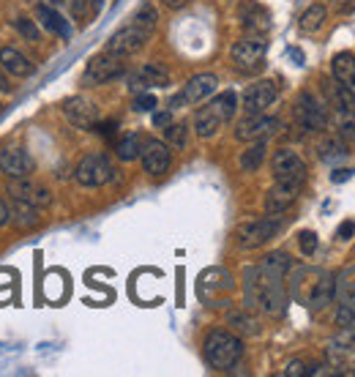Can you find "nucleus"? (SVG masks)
Instances as JSON below:
<instances>
[{"instance_id": "nucleus-1", "label": "nucleus", "mask_w": 355, "mask_h": 377, "mask_svg": "<svg viewBox=\"0 0 355 377\" xmlns=\"http://www.w3.org/2000/svg\"><path fill=\"white\" fill-rule=\"evenodd\" d=\"M203 350H205V361H208L213 369L227 372V369H232V366L241 361V355H243V342H241V336H235L232 331L213 328V331L205 336Z\"/></svg>"}, {"instance_id": "nucleus-2", "label": "nucleus", "mask_w": 355, "mask_h": 377, "mask_svg": "<svg viewBox=\"0 0 355 377\" xmlns=\"http://www.w3.org/2000/svg\"><path fill=\"white\" fill-rule=\"evenodd\" d=\"M281 216H262V219H249L235 230V244L241 249H260L262 244H268L276 232H279Z\"/></svg>"}, {"instance_id": "nucleus-3", "label": "nucleus", "mask_w": 355, "mask_h": 377, "mask_svg": "<svg viewBox=\"0 0 355 377\" xmlns=\"http://www.w3.org/2000/svg\"><path fill=\"white\" fill-rule=\"evenodd\" d=\"M295 121L306 131H323L328 126V107L326 101L317 99L314 93L304 91L295 101Z\"/></svg>"}, {"instance_id": "nucleus-4", "label": "nucleus", "mask_w": 355, "mask_h": 377, "mask_svg": "<svg viewBox=\"0 0 355 377\" xmlns=\"http://www.w3.org/2000/svg\"><path fill=\"white\" fill-rule=\"evenodd\" d=\"M265 52H268V41L262 36H246V39H241V41L232 44L229 55H232V63L241 72H254V69L262 66Z\"/></svg>"}, {"instance_id": "nucleus-5", "label": "nucleus", "mask_w": 355, "mask_h": 377, "mask_svg": "<svg viewBox=\"0 0 355 377\" xmlns=\"http://www.w3.org/2000/svg\"><path fill=\"white\" fill-rule=\"evenodd\" d=\"M123 72H126L123 58H118V55H112V52H104V55L91 58V63H88V69H85V74H82V82H85V85H104V82H109V79H118Z\"/></svg>"}, {"instance_id": "nucleus-6", "label": "nucleus", "mask_w": 355, "mask_h": 377, "mask_svg": "<svg viewBox=\"0 0 355 377\" xmlns=\"http://www.w3.org/2000/svg\"><path fill=\"white\" fill-rule=\"evenodd\" d=\"M271 170H274V178H276L279 183H298V186H304L306 164H304V159L293 151V148H279V151L274 153Z\"/></svg>"}, {"instance_id": "nucleus-7", "label": "nucleus", "mask_w": 355, "mask_h": 377, "mask_svg": "<svg viewBox=\"0 0 355 377\" xmlns=\"http://www.w3.org/2000/svg\"><path fill=\"white\" fill-rule=\"evenodd\" d=\"M109 178H112V164L104 153H91L76 164V183L79 186L96 189V186H104Z\"/></svg>"}, {"instance_id": "nucleus-8", "label": "nucleus", "mask_w": 355, "mask_h": 377, "mask_svg": "<svg viewBox=\"0 0 355 377\" xmlns=\"http://www.w3.org/2000/svg\"><path fill=\"white\" fill-rule=\"evenodd\" d=\"M216 85H219L216 74H194L183 85V91L178 93L175 99L170 101V110L186 107V104H200V101H205L210 93H216Z\"/></svg>"}, {"instance_id": "nucleus-9", "label": "nucleus", "mask_w": 355, "mask_h": 377, "mask_svg": "<svg viewBox=\"0 0 355 377\" xmlns=\"http://www.w3.org/2000/svg\"><path fill=\"white\" fill-rule=\"evenodd\" d=\"M279 121L276 118H268L262 112H254V115H246L238 128H235V140L241 143H254V140H268L271 134L279 131Z\"/></svg>"}, {"instance_id": "nucleus-10", "label": "nucleus", "mask_w": 355, "mask_h": 377, "mask_svg": "<svg viewBox=\"0 0 355 377\" xmlns=\"http://www.w3.org/2000/svg\"><path fill=\"white\" fill-rule=\"evenodd\" d=\"M140 159H142L145 173L159 178L170 170L173 151H170V145L161 143V140H145V143H142V151H140Z\"/></svg>"}, {"instance_id": "nucleus-11", "label": "nucleus", "mask_w": 355, "mask_h": 377, "mask_svg": "<svg viewBox=\"0 0 355 377\" xmlns=\"http://www.w3.org/2000/svg\"><path fill=\"white\" fill-rule=\"evenodd\" d=\"M145 41H148V33H142L140 27H134L131 22H128L126 27H121L118 33L109 36L107 52H112V55H118V58H128V55H134V52L142 50Z\"/></svg>"}, {"instance_id": "nucleus-12", "label": "nucleus", "mask_w": 355, "mask_h": 377, "mask_svg": "<svg viewBox=\"0 0 355 377\" xmlns=\"http://www.w3.org/2000/svg\"><path fill=\"white\" fill-rule=\"evenodd\" d=\"M279 96V88H276V82H271V79H260V82H254L249 85L246 91H243V110L254 115V112H265L274 101Z\"/></svg>"}, {"instance_id": "nucleus-13", "label": "nucleus", "mask_w": 355, "mask_h": 377, "mask_svg": "<svg viewBox=\"0 0 355 377\" xmlns=\"http://www.w3.org/2000/svg\"><path fill=\"white\" fill-rule=\"evenodd\" d=\"M298 192H301V186L298 183H274L271 189H268V194H265V213L268 216H284L295 200H298Z\"/></svg>"}, {"instance_id": "nucleus-14", "label": "nucleus", "mask_w": 355, "mask_h": 377, "mask_svg": "<svg viewBox=\"0 0 355 377\" xmlns=\"http://www.w3.org/2000/svg\"><path fill=\"white\" fill-rule=\"evenodd\" d=\"M257 306L265 312V315H281L284 306H287V293H284V282L274 277H265L262 274V287H260V298Z\"/></svg>"}, {"instance_id": "nucleus-15", "label": "nucleus", "mask_w": 355, "mask_h": 377, "mask_svg": "<svg viewBox=\"0 0 355 377\" xmlns=\"http://www.w3.org/2000/svg\"><path fill=\"white\" fill-rule=\"evenodd\" d=\"M36 170L25 148H3L0 151V173L6 178H25Z\"/></svg>"}, {"instance_id": "nucleus-16", "label": "nucleus", "mask_w": 355, "mask_h": 377, "mask_svg": "<svg viewBox=\"0 0 355 377\" xmlns=\"http://www.w3.org/2000/svg\"><path fill=\"white\" fill-rule=\"evenodd\" d=\"M63 112H66L69 124L76 126V128H93V126L99 124V110H96V104H91V101L82 99V96L63 101Z\"/></svg>"}, {"instance_id": "nucleus-17", "label": "nucleus", "mask_w": 355, "mask_h": 377, "mask_svg": "<svg viewBox=\"0 0 355 377\" xmlns=\"http://www.w3.org/2000/svg\"><path fill=\"white\" fill-rule=\"evenodd\" d=\"M336 298V277L333 274H320L317 282L312 284L309 296H306V306L312 312H323L326 306H330Z\"/></svg>"}, {"instance_id": "nucleus-18", "label": "nucleus", "mask_w": 355, "mask_h": 377, "mask_svg": "<svg viewBox=\"0 0 355 377\" xmlns=\"http://www.w3.org/2000/svg\"><path fill=\"white\" fill-rule=\"evenodd\" d=\"M0 66H3V72H8L11 77H20V79L33 74L30 58L22 55L17 47H0Z\"/></svg>"}, {"instance_id": "nucleus-19", "label": "nucleus", "mask_w": 355, "mask_h": 377, "mask_svg": "<svg viewBox=\"0 0 355 377\" xmlns=\"http://www.w3.org/2000/svg\"><path fill=\"white\" fill-rule=\"evenodd\" d=\"M241 25L246 27L252 36H265L268 33V11L265 8H260L257 3H246L243 8H241Z\"/></svg>"}, {"instance_id": "nucleus-20", "label": "nucleus", "mask_w": 355, "mask_h": 377, "mask_svg": "<svg viewBox=\"0 0 355 377\" xmlns=\"http://www.w3.org/2000/svg\"><path fill=\"white\" fill-rule=\"evenodd\" d=\"M39 205H33V202L27 200H11V208H8V219L14 222L17 227H22V230H27V227H36L39 225Z\"/></svg>"}, {"instance_id": "nucleus-21", "label": "nucleus", "mask_w": 355, "mask_h": 377, "mask_svg": "<svg viewBox=\"0 0 355 377\" xmlns=\"http://www.w3.org/2000/svg\"><path fill=\"white\" fill-rule=\"evenodd\" d=\"M260 271H262L265 277L284 279L293 271V260H290L287 251H271V254H265V260L260 263Z\"/></svg>"}, {"instance_id": "nucleus-22", "label": "nucleus", "mask_w": 355, "mask_h": 377, "mask_svg": "<svg viewBox=\"0 0 355 377\" xmlns=\"http://www.w3.org/2000/svg\"><path fill=\"white\" fill-rule=\"evenodd\" d=\"M330 74H333V82L350 85L355 77V55H350V52L333 55V60H330Z\"/></svg>"}, {"instance_id": "nucleus-23", "label": "nucleus", "mask_w": 355, "mask_h": 377, "mask_svg": "<svg viewBox=\"0 0 355 377\" xmlns=\"http://www.w3.org/2000/svg\"><path fill=\"white\" fill-rule=\"evenodd\" d=\"M320 159L326 161V164H339V161H344L347 159V143L342 140V137H326L323 143H320Z\"/></svg>"}, {"instance_id": "nucleus-24", "label": "nucleus", "mask_w": 355, "mask_h": 377, "mask_svg": "<svg viewBox=\"0 0 355 377\" xmlns=\"http://www.w3.org/2000/svg\"><path fill=\"white\" fill-rule=\"evenodd\" d=\"M265 151H268L265 140H254V143H249V148L241 153V159H238L241 170H243V173H254V170H260V164L265 161Z\"/></svg>"}, {"instance_id": "nucleus-25", "label": "nucleus", "mask_w": 355, "mask_h": 377, "mask_svg": "<svg viewBox=\"0 0 355 377\" xmlns=\"http://www.w3.org/2000/svg\"><path fill=\"white\" fill-rule=\"evenodd\" d=\"M208 107L213 110V115H216L222 124H229L232 115H235V110H238V99H235L232 91H225V93H219L216 99L208 101Z\"/></svg>"}, {"instance_id": "nucleus-26", "label": "nucleus", "mask_w": 355, "mask_h": 377, "mask_svg": "<svg viewBox=\"0 0 355 377\" xmlns=\"http://www.w3.org/2000/svg\"><path fill=\"white\" fill-rule=\"evenodd\" d=\"M326 17H328V8H326L323 3H314V6H309L304 14H301L298 27H301L304 33H317L320 27L326 25Z\"/></svg>"}, {"instance_id": "nucleus-27", "label": "nucleus", "mask_w": 355, "mask_h": 377, "mask_svg": "<svg viewBox=\"0 0 355 377\" xmlns=\"http://www.w3.org/2000/svg\"><path fill=\"white\" fill-rule=\"evenodd\" d=\"M36 17L41 20V25L47 27V30L58 33L60 39H69V25H66V20H63L55 8H50V6H39V8H36Z\"/></svg>"}, {"instance_id": "nucleus-28", "label": "nucleus", "mask_w": 355, "mask_h": 377, "mask_svg": "<svg viewBox=\"0 0 355 377\" xmlns=\"http://www.w3.org/2000/svg\"><path fill=\"white\" fill-rule=\"evenodd\" d=\"M222 121L213 115V110L210 107H203L197 115H194V131H197V137H203V140H208V137H213L219 128H222Z\"/></svg>"}, {"instance_id": "nucleus-29", "label": "nucleus", "mask_w": 355, "mask_h": 377, "mask_svg": "<svg viewBox=\"0 0 355 377\" xmlns=\"http://www.w3.org/2000/svg\"><path fill=\"white\" fill-rule=\"evenodd\" d=\"M142 137L140 134H126L123 140H118V145H115V153H118V159L121 161H134V159H140V151H142Z\"/></svg>"}, {"instance_id": "nucleus-30", "label": "nucleus", "mask_w": 355, "mask_h": 377, "mask_svg": "<svg viewBox=\"0 0 355 377\" xmlns=\"http://www.w3.org/2000/svg\"><path fill=\"white\" fill-rule=\"evenodd\" d=\"M36 186L39 183H33L30 178H11L8 180V186H6V194L11 197V200H27L33 202V192H36Z\"/></svg>"}, {"instance_id": "nucleus-31", "label": "nucleus", "mask_w": 355, "mask_h": 377, "mask_svg": "<svg viewBox=\"0 0 355 377\" xmlns=\"http://www.w3.org/2000/svg\"><path fill=\"white\" fill-rule=\"evenodd\" d=\"M131 25L140 27L142 33H148V36H151L153 30H156V25H159V14H156V8H153L151 3H145V6H140V8L134 11Z\"/></svg>"}, {"instance_id": "nucleus-32", "label": "nucleus", "mask_w": 355, "mask_h": 377, "mask_svg": "<svg viewBox=\"0 0 355 377\" xmlns=\"http://www.w3.org/2000/svg\"><path fill=\"white\" fill-rule=\"evenodd\" d=\"M336 326L339 328L355 326V293H344L342 296V303L336 309Z\"/></svg>"}, {"instance_id": "nucleus-33", "label": "nucleus", "mask_w": 355, "mask_h": 377, "mask_svg": "<svg viewBox=\"0 0 355 377\" xmlns=\"http://www.w3.org/2000/svg\"><path fill=\"white\" fill-rule=\"evenodd\" d=\"M164 143L170 145V148H186V143H189V128L186 124H170L164 128Z\"/></svg>"}, {"instance_id": "nucleus-34", "label": "nucleus", "mask_w": 355, "mask_h": 377, "mask_svg": "<svg viewBox=\"0 0 355 377\" xmlns=\"http://www.w3.org/2000/svg\"><path fill=\"white\" fill-rule=\"evenodd\" d=\"M142 79L148 82V85H156V88H167V82H170V74H167V69L161 66V63H148V66H142Z\"/></svg>"}, {"instance_id": "nucleus-35", "label": "nucleus", "mask_w": 355, "mask_h": 377, "mask_svg": "<svg viewBox=\"0 0 355 377\" xmlns=\"http://www.w3.org/2000/svg\"><path fill=\"white\" fill-rule=\"evenodd\" d=\"M227 320L235 331H241V333H246V336H252V333L260 331V328H257V320H254L252 315H246V312H229Z\"/></svg>"}, {"instance_id": "nucleus-36", "label": "nucleus", "mask_w": 355, "mask_h": 377, "mask_svg": "<svg viewBox=\"0 0 355 377\" xmlns=\"http://www.w3.org/2000/svg\"><path fill=\"white\" fill-rule=\"evenodd\" d=\"M336 293H355V265H347L339 277H336Z\"/></svg>"}, {"instance_id": "nucleus-37", "label": "nucleus", "mask_w": 355, "mask_h": 377, "mask_svg": "<svg viewBox=\"0 0 355 377\" xmlns=\"http://www.w3.org/2000/svg\"><path fill=\"white\" fill-rule=\"evenodd\" d=\"M14 27L25 36L27 41H39V27H36V22L33 20H27V17H20V20H14Z\"/></svg>"}, {"instance_id": "nucleus-38", "label": "nucleus", "mask_w": 355, "mask_h": 377, "mask_svg": "<svg viewBox=\"0 0 355 377\" xmlns=\"http://www.w3.org/2000/svg\"><path fill=\"white\" fill-rule=\"evenodd\" d=\"M298 246H301V251H304L306 257H312V254L317 251V235H314L312 230H304V232L298 235Z\"/></svg>"}, {"instance_id": "nucleus-39", "label": "nucleus", "mask_w": 355, "mask_h": 377, "mask_svg": "<svg viewBox=\"0 0 355 377\" xmlns=\"http://www.w3.org/2000/svg\"><path fill=\"white\" fill-rule=\"evenodd\" d=\"M153 107H156V96H151V93H137V99H134V110L137 112H151Z\"/></svg>"}, {"instance_id": "nucleus-40", "label": "nucleus", "mask_w": 355, "mask_h": 377, "mask_svg": "<svg viewBox=\"0 0 355 377\" xmlns=\"http://www.w3.org/2000/svg\"><path fill=\"white\" fill-rule=\"evenodd\" d=\"M284 377H304L306 375V364L301 361V358H295V361H290L287 364V369L281 372Z\"/></svg>"}, {"instance_id": "nucleus-41", "label": "nucleus", "mask_w": 355, "mask_h": 377, "mask_svg": "<svg viewBox=\"0 0 355 377\" xmlns=\"http://www.w3.org/2000/svg\"><path fill=\"white\" fill-rule=\"evenodd\" d=\"M339 137H342V140H347V143H355V121L353 118L342 121V126H339Z\"/></svg>"}, {"instance_id": "nucleus-42", "label": "nucleus", "mask_w": 355, "mask_h": 377, "mask_svg": "<svg viewBox=\"0 0 355 377\" xmlns=\"http://www.w3.org/2000/svg\"><path fill=\"white\" fill-rule=\"evenodd\" d=\"M170 124H173V110H164V112H156V115H153V126L167 128Z\"/></svg>"}, {"instance_id": "nucleus-43", "label": "nucleus", "mask_w": 355, "mask_h": 377, "mask_svg": "<svg viewBox=\"0 0 355 377\" xmlns=\"http://www.w3.org/2000/svg\"><path fill=\"white\" fill-rule=\"evenodd\" d=\"M353 232H355V222H342V227L336 230V238H339V241H350Z\"/></svg>"}, {"instance_id": "nucleus-44", "label": "nucleus", "mask_w": 355, "mask_h": 377, "mask_svg": "<svg viewBox=\"0 0 355 377\" xmlns=\"http://www.w3.org/2000/svg\"><path fill=\"white\" fill-rule=\"evenodd\" d=\"M128 88H131L134 93H142V91L148 88V82L142 79V74H134V77H131V85H128Z\"/></svg>"}, {"instance_id": "nucleus-45", "label": "nucleus", "mask_w": 355, "mask_h": 377, "mask_svg": "<svg viewBox=\"0 0 355 377\" xmlns=\"http://www.w3.org/2000/svg\"><path fill=\"white\" fill-rule=\"evenodd\" d=\"M350 176H353V170H336V173L330 176V180H333V183H342V180H347Z\"/></svg>"}, {"instance_id": "nucleus-46", "label": "nucleus", "mask_w": 355, "mask_h": 377, "mask_svg": "<svg viewBox=\"0 0 355 377\" xmlns=\"http://www.w3.org/2000/svg\"><path fill=\"white\" fill-rule=\"evenodd\" d=\"M328 3H330V6H333V8H336V11H347L353 0H328Z\"/></svg>"}, {"instance_id": "nucleus-47", "label": "nucleus", "mask_w": 355, "mask_h": 377, "mask_svg": "<svg viewBox=\"0 0 355 377\" xmlns=\"http://www.w3.org/2000/svg\"><path fill=\"white\" fill-rule=\"evenodd\" d=\"M6 222H8V205L0 200V227L6 225Z\"/></svg>"}, {"instance_id": "nucleus-48", "label": "nucleus", "mask_w": 355, "mask_h": 377, "mask_svg": "<svg viewBox=\"0 0 355 377\" xmlns=\"http://www.w3.org/2000/svg\"><path fill=\"white\" fill-rule=\"evenodd\" d=\"M11 91V85H8V79H6V74L0 72V93H8Z\"/></svg>"}, {"instance_id": "nucleus-49", "label": "nucleus", "mask_w": 355, "mask_h": 377, "mask_svg": "<svg viewBox=\"0 0 355 377\" xmlns=\"http://www.w3.org/2000/svg\"><path fill=\"white\" fill-rule=\"evenodd\" d=\"M164 6H167V8H183L186 0H164Z\"/></svg>"}, {"instance_id": "nucleus-50", "label": "nucleus", "mask_w": 355, "mask_h": 377, "mask_svg": "<svg viewBox=\"0 0 355 377\" xmlns=\"http://www.w3.org/2000/svg\"><path fill=\"white\" fill-rule=\"evenodd\" d=\"M52 3H55V6H58V3H66V0H52Z\"/></svg>"}]
</instances>
